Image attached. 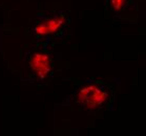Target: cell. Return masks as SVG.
Listing matches in <instances>:
<instances>
[{
  "instance_id": "1",
  "label": "cell",
  "mask_w": 146,
  "mask_h": 136,
  "mask_svg": "<svg viewBox=\"0 0 146 136\" xmlns=\"http://www.w3.org/2000/svg\"><path fill=\"white\" fill-rule=\"evenodd\" d=\"M108 97V91L99 85H87L77 93L78 103L90 110H96L103 107L107 103Z\"/></svg>"
},
{
  "instance_id": "2",
  "label": "cell",
  "mask_w": 146,
  "mask_h": 136,
  "mask_svg": "<svg viewBox=\"0 0 146 136\" xmlns=\"http://www.w3.org/2000/svg\"><path fill=\"white\" fill-rule=\"evenodd\" d=\"M30 66L40 79H44L52 70V60L47 55L34 53L30 59Z\"/></svg>"
},
{
  "instance_id": "3",
  "label": "cell",
  "mask_w": 146,
  "mask_h": 136,
  "mask_svg": "<svg viewBox=\"0 0 146 136\" xmlns=\"http://www.w3.org/2000/svg\"><path fill=\"white\" fill-rule=\"evenodd\" d=\"M64 20H65L64 16L52 18V19H50V20L44 21V22H42V23L38 24V25L35 27V32H36L37 34H39V35H48V34H53L63 25Z\"/></svg>"
},
{
  "instance_id": "4",
  "label": "cell",
  "mask_w": 146,
  "mask_h": 136,
  "mask_svg": "<svg viewBox=\"0 0 146 136\" xmlns=\"http://www.w3.org/2000/svg\"><path fill=\"white\" fill-rule=\"evenodd\" d=\"M124 1L125 0H111V7L116 11H120L124 5Z\"/></svg>"
}]
</instances>
